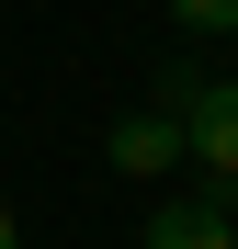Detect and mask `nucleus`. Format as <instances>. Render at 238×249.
Segmentation results:
<instances>
[{
    "instance_id": "obj_1",
    "label": "nucleus",
    "mask_w": 238,
    "mask_h": 249,
    "mask_svg": "<svg viewBox=\"0 0 238 249\" xmlns=\"http://www.w3.org/2000/svg\"><path fill=\"white\" fill-rule=\"evenodd\" d=\"M136 249H238V181H204V193H170L136 215Z\"/></svg>"
},
{
    "instance_id": "obj_2",
    "label": "nucleus",
    "mask_w": 238,
    "mask_h": 249,
    "mask_svg": "<svg viewBox=\"0 0 238 249\" xmlns=\"http://www.w3.org/2000/svg\"><path fill=\"white\" fill-rule=\"evenodd\" d=\"M170 124H182V159L204 181H238V79H193Z\"/></svg>"
},
{
    "instance_id": "obj_3",
    "label": "nucleus",
    "mask_w": 238,
    "mask_h": 249,
    "mask_svg": "<svg viewBox=\"0 0 238 249\" xmlns=\"http://www.w3.org/2000/svg\"><path fill=\"white\" fill-rule=\"evenodd\" d=\"M113 170H125V181H170L182 170V124L159 113V102L147 113H113Z\"/></svg>"
},
{
    "instance_id": "obj_4",
    "label": "nucleus",
    "mask_w": 238,
    "mask_h": 249,
    "mask_svg": "<svg viewBox=\"0 0 238 249\" xmlns=\"http://www.w3.org/2000/svg\"><path fill=\"white\" fill-rule=\"evenodd\" d=\"M182 34H238V0H170Z\"/></svg>"
},
{
    "instance_id": "obj_5",
    "label": "nucleus",
    "mask_w": 238,
    "mask_h": 249,
    "mask_svg": "<svg viewBox=\"0 0 238 249\" xmlns=\"http://www.w3.org/2000/svg\"><path fill=\"white\" fill-rule=\"evenodd\" d=\"M0 249H23V215H12V204H0Z\"/></svg>"
}]
</instances>
